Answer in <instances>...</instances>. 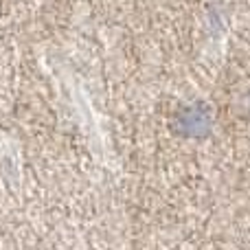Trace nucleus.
Listing matches in <instances>:
<instances>
[{
	"label": "nucleus",
	"instance_id": "1",
	"mask_svg": "<svg viewBox=\"0 0 250 250\" xmlns=\"http://www.w3.org/2000/svg\"><path fill=\"white\" fill-rule=\"evenodd\" d=\"M178 125L182 127V132L189 134V136H204L211 127V119L204 110H198V108H191V110H185L178 119Z\"/></svg>",
	"mask_w": 250,
	"mask_h": 250
}]
</instances>
